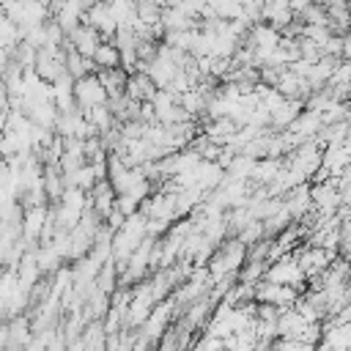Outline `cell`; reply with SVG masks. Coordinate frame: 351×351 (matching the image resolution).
<instances>
[{
  "mask_svg": "<svg viewBox=\"0 0 351 351\" xmlns=\"http://www.w3.org/2000/svg\"><path fill=\"white\" fill-rule=\"evenodd\" d=\"M107 88L101 85V80H99V74L96 71H90V74H85V77H80V80H74V101H77V107L80 110H93V107H99V104H107Z\"/></svg>",
  "mask_w": 351,
  "mask_h": 351,
  "instance_id": "6da1fadb",
  "label": "cell"
},
{
  "mask_svg": "<svg viewBox=\"0 0 351 351\" xmlns=\"http://www.w3.org/2000/svg\"><path fill=\"white\" fill-rule=\"evenodd\" d=\"M101 41H104V38H101V33H99L96 27H90L88 22H80V25L66 36L63 47H71V49H77L80 55L93 58V52H96V47H99Z\"/></svg>",
  "mask_w": 351,
  "mask_h": 351,
  "instance_id": "7a4b0ae2",
  "label": "cell"
},
{
  "mask_svg": "<svg viewBox=\"0 0 351 351\" xmlns=\"http://www.w3.org/2000/svg\"><path fill=\"white\" fill-rule=\"evenodd\" d=\"M90 60H93V71H99V69H115V66H121V52H118V47L112 41H101L96 47V52H93Z\"/></svg>",
  "mask_w": 351,
  "mask_h": 351,
  "instance_id": "3957f363",
  "label": "cell"
},
{
  "mask_svg": "<svg viewBox=\"0 0 351 351\" xmlns=\"http://www.w3.org/2000/svg\"><path fill=\"white\" fill-rule=\"evenodd\" d=\"M348 11H351V0H348Z\"/></svg>",
  "mask_w": 351,
  "mask_h": 351,
  "instance_id": "277c9868",
  "label": "cell"
},
{
  "mask_svg": "<svg viewBox=\"0 0 351 351\" xmlns=\"http://www.w3.org/2000/svg\"><path fill=\"white\" fill-rule=\"evenodd\" d=\"M348 261H351V255H348Z\"/></svg>",
  "mask_w": 351,
  "mask_h": 351,
  "instance_id": "5b68a950",
  "label": "cell"
}]
</instances>
